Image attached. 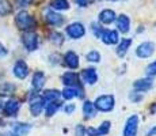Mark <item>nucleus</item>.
Wrapping results in <instances>:
<instances>
[{"mask_svg":"<svg viewBox=\"0 0 156 136\" xmlns=\"http://www.w3.org/2000/svg\"><path fill=\"white\" fill-rule=\"evenodd\" d=\"M15 23H16L18 29L25 30V31H29V30H31L33 27L35 26L34 18L29 13H26V11H20V13L15 17Z\"/></svg>","mask_w":156,"mask_h":136,"instance_id":"nucleus-1","label":"nucleus"},{"mask_svg":"<svg viewBox=\"0 0 156 136\" xmlns=\"http://www.w3.org/2000/svg\"><path fill=\"white\" fill-rule=\"evenodd\" d=\"M94 105H95V108H97V110H99V112H110L114 109L115 98H114V95H112V94L101 95L95 99Z\"/></svg>","mask_w":156,"mask_h":136,"instance_id":"nucleus-2","label":"nucleus"},{"mask_svg":"<svg viewBox=\"0 0 156 136\" xmlns=\"http://www.w3.org/2000/svg\"><path fill=\"white\" fill-rule=\"evenodd\" d=\"M156 50V45L152 41H145L136 48V56L140 59H148Z\"/></svg>","mask_w":156,"mask_h":136,"instance_id":"nucleus-3","label":"nucleus"},{"mask_svg":"<svg viewBox=\"0 0 156 136\" xmlns=\"http://www.w3.org/2000/svg\"><path fill=\"white\" fill-rule=\"evenodd\" d=\"M139 123H140L139 116L137 114H132L126 120V123H125L124 136H136L137 131H139Z\"/></svg>","mask_w":156,"mask_h":136,"instance_id":"nucleus-4","label":"nucleus"},{"mask_svg":"<svg viewBox=\"0 0 156 136\" xmlns=\"http://www.w3.org/2000/svg\"><path fill=\"white\" fill-rule=\"evenodd\" d=\"M67 34L72 40H80L86 34V27L80 22H73L67 27Z\"/></svg>","mask_w":156,"mask_h":136,"instance_id":"nucleus-5","label":"nucleus"},{"mask_svg":"<svg viewBox=\"0 0 156 136\" xmlns=\"http://www.w3.org/2000/svg\"><path fill=\"white\" fill-rule=\"evenodd\" d=\"M22 42L29 52H33L38 48V35L34 31H26L22 37Z\"/></svg>","mask_w":156,"mask_h":136,"instance_id":"nucleus-6","label":"nucleus"},{"mask_svg":"<svg viewBox=\"0 0 156 136\" xmlns=\"http://www.w3.org/2000/svg\"><path fill=\"white\" fill-rule=\"evenodd\" d=\"M61 80L65 86H71V87H77V89H82L80 87V80H79V75L73 71H68L65 72L61 76Z\"/></svg>","mask_w":156,"mask_h":136,"instance_id":"nucleus-7","label":"nucleus"},{"mask_svg":"<svg viewBox=\"0 0 156 136\" xmlns=\"http://www.w3.org/2000/svg\"><path fill=\"white\" fill-rule=\"evenodd\" d=\"M45 108V99L40 95H35L34 98L30 101V112H31L33 116H40L42 113Z\"/></svg>","mask_w":156,"mask_h":136,"instance_id":"nucleus-8","label":"nucleus"},{"mask_svg":"<svg viewBox=\"0 0 156 136\" xmlns=\"http://www.w3.org/2000/svg\"><path fill=\"white\" fill-rule=\"evenodd\" d=\"M102 41L105 42V44L107 45H115L119 42V35H118V31L117 30H103V33H102L101 35Z\"/></svg>","mask_w":156,"mask_h":136,"instance_id":"nucleus-9","label":"nucleus"},{"mask_svg":"<svg viewBox=\"0 0 156 136\" xmlns=\"http://www.w3.org/2000/svg\"><path fill=\"white\" fill-rule=\"evenodd\" d=\"M133 87L136 91H140V93H144V91H148L154 87V80L151 78H143V79H137L134 80L133 83Z\"/></svg>","mask_w":156,"mask_h":136,"instance_id":"nucleus-10","label":"nucleus"},{"mask_svg":"<svg viewBox=\"0 0 156 136\" xmlns=\"http://www.w3.org/2000/svg\"><path fill=\"white\" fill-rule=\"evenodd\" d=\"M20 109V104L19 101H16V99H8L7 102L4 104V108H3V110H4L5 116H16V113L19 112Z\"/></svg>","mask_w":156,"mask_h":136,"instance_id":"nucleus-11","label":"nucleus"},{"mask_svg":"<svg viewBox=\"0 0 156 136\" xmlns=\"http://www.w3.org/2000/svg\"><path fill=\"white\" fill-rule=\"evenodd\" d=\"M14 75L18 79H25L29 75V67L23 60H18L14 65Z\"/></svg>","mask_w":156,"mask_h":136,"instance_id":"nucleus-12","label":"nucleus"},{"mask_svg":"<svg viewBox=\"0 0 156 136\" xmlns=\"http://www.w3.org/2000/svg\"><path fill=\"white\" fill-rule=\"evenodd\" d=\"M109 131H110V121H103L99 128H88L86 132L88 136H105L109 134Z\"/></svg>","mask_w":156,"mask_h":136,"instance_id":"nucleus-13","label":"nucleus"},{"mask_svg":"<svg viewBox=\"0 0 156 136\" xmlns=\"http://www.w3.org/2000/svg\"><path fill=\"white\" fill-rule=\"evenodd\" d=\"M64 63H65V65H67L68 68H71V69L79 68V56H77V54L75 53V52L69 50V52L65 53V56H64Z\"/></svg>","mask_w":156,"mask_h":136,"instance_id":"nucleus-14","label":"nucleus"},{"mask_svg":"<svg viewBox=\"0 0 156 136\" xmlns=\"http://www.w3.org/2000/svg\"><path fill=\"white\" fill-rule=\"evenodd\" d=\"M82 78L87 84H95L98 82V74L97 69L94 68H86L82 71Z\"/></svg>","mask_w":156,"mask_h":136,"instance_id":"nucleus-15","label":"nucleus"},{"mask_svg":"<svg viewBox=\"0 0 156 136\" xmlns=\"http://www.w3.org/2000/svg\"><path fill=\"white\" fill-rule=\"evenodd\" d=\"M117 27H118L119 31L125 33V34L130 30V19H129L128 15L122 14V15H119V17L117 18Z\"/></svg>","mask_w":156,"mask_h":136,"instance_id":"nucleus-16","label":"nucleus"},{"mask_svg":"<svg viewBox=\"0 0 156 136\" xmlns=\"http://www.w3.org/2000/svg\"><path fill=\"white\" fill-rule=\"evenodd\" d=\"M61 95L64 99H73V98H76V97H82V89L67 86L61 91Z\"/></svg>","mask_w":156,"mask_h":136,"instance_id":"nucleus-17","label":"nucleus"},{"mask_svg":"<svg viewBox=\"0 0 156 136\" xmlns=\"http://www.w3.org/2000/svg\"><path fill=\"white\" fill-rule=\"evenodd\" d=\"M45 19H46L48 23H50L53 26H61L64 23V18L60 14L53 13V11H48L46 15H45Z\"/></svg>","mask_w":156,"mask_h":136,"instance_id":"nucleus-18","label":"nucleus"},{"mask_svg":"<svg viewBox=\"0 0 156 136\" xmlns=\"http://www.w3.org/2000/svg\"><path fill=\"white\" fill-rule=\"evenodd\" d=\"M42 98L45 99V104H50V102H60L61 91H58V90H46V91L44 93Z\"/></svg>","mask_w":156,"mask_h":136,"instance_id":"nucleus-19","label":"nucleus"},{"mask_svg":"<svg viewBox=\"0 0 156 136\" xmlns=\"http://www.w3.org/2000/svg\"><path fill=\"white\" fill-rule=\"evenodd\" d=\"M115 20V13L113 10H103L99 14V22L103 25H110Z\"/></svg>","mask_w":156,"mask_h":136,"instance_id":"nucleus-20","label":"nucleus"},{"mask_svg":"<svg viewBox=\"0 0 156 136\" xmlns=\"http://www.w3.org/2000/svg\"><path fill=\"white\" fill-rule=\"evenodd\" d=\"M97 108L91 101H86L83 104V114H84L86 119H94L97 116Z\"/></svg>","mask_w":156,"mask_h":136,"instance_id":"nucleus-21","label":"nucleus"},{"mask_svg":"<svg viewBox=\"0 0 156 136\" xmlns=\"http://www.w3.org/2000/svg\"><path fill=\"white\" fill-rule=\"evenodd\" d=\"M45 82H46V78H45V74L41 71L35 72L34 76H33V87L35 90H41L45 86Z\"/></svg>","mask_w":156,"mask_h":136,"instance_id":"nucleus-22","label":"nucleus"},{"mask_svg":"<svg viewBox=\"0 0 156 136\" xmlns=\"http://www.w3.org/2000/svg\"><path fill=\"white\" fill-rule=\"evenodd\" d=\"M130 45H132V40H130V38H124V40L118 44V48H117V54H118L119 57H124L125 54L128 53Z\"/></svg>","mask_w":156,"mask_h":136,"instance_id":"nucleus-23","label":"nucleus"},{"mask_svg":"<svg viewBox=\"0 0 156 136\" xmlns=\"http://www.w3.org/2000/svg\"><path fill=\"white\" fill-rule=\"evenodd\" d=\"M50 7L55 8V10L65 11L69 8V3H68L67 0H52V2H50Z\"/></svg>","mask_w":156,"mask_h":136,"instance_id":"nucleus-24","label":"nucleus"},{"mask_svg":"<svg viewBox=\"0 0 156 136\" xmlns=\"http://www.w3.org/2000/svg\"><path fill=\"white\" fill-rule=\"evenodd\" d=\"M49 40L56 45H62V42H64V35L58 31H53V33H50Z\"/></svg>","mask_w":156,"mask_h":136,"instance_id":"nucleus-25","label":"nucleus"},{"mask_svg":"<svg viewBox=\"0 0 156 136\" xmlns=\"http://www.w3.org/2000/svg\"><path fill=\"white\" fill-rule=\"evenodd\" d=\"M29 131H30V127L27 125V124H16L15 128H14V132L18 136H23L25 134H27Z\"/></svg>","mask_w":156,"mask_h":136,"instance_id":"nucleus-26","label":"nucleus"},{"mask_svg":"<svg viewBox=\"0 0 156 136\" xmlns=\"http://www.w3.org/2000/svg\"><path fill=\"white\" fill-rule=\"evenodd\" d=\"M86 59L88 60L90 63H99L101 61V53L98 50H91V52L87 53Z\"/></svg>","mask_w":156,"mask_h":136,"instance_id":"nucleus-27","label":"nucleus"},{"mask_svg":"<svg viewBox=\"0 0 156 136\" xmlns=\"http://www.w3.org/2000/svg\"><path fill=\"white\" fill-rule=\"evenodd\" d=\"M11 6H10V3L8 2H5V0H0V15H7V14H10L11 13Z\"/></svg>","mask_w":156,"mask_h":136,"instance_id":"nucleus-28","label":"nucleus"},{"mask_svg":"<svg viewBox=\"0 0 156 136\" xmlns=\"http://www.w3.org/2000/svg\"><path fill=\"white\" fill-rule=\"evenodd\" d=\"M60 108V102H50L48 104V108H46V116H53V114L57 112V109Z\"/></svg>","mask_w":156,"mask_h":136,"instance_id":"nucleus-29","label":"nucleus"},{"mask_svg":"<svg viewBox=\"0 0 156 136\" xmlns=\"http://www.w3.org/2000/svg\"><path fill=\"white\" fill-rule=\"evenodd\" d=\"M145 75L148 78H154L156 76V60L154 63H151V64L148 65V67L145 68Z\"/></svg>","mask_w":156,"mask_h":136,"instance_id":"nucleus-30","label":"nucleus"},{"mask_svg":"<svg viewBox=\"0 0 156 136\" xmlns=\"http://www.w3.org/2000/svg\"><path fill=\"white\" fill-rule=\"evenodd\" d=\"M103 30H105V27H101L98 23H92V31L95 33V35H97L98 38H101V35H102V33H103Z\"/></svg>","mask_w":156,"mask_h":136,"instance_id":"nucleus-31","label":"nucleus"},{"mask_svg":"<svg viewBox=\"0 0 156 136\" xmlns=\"http://www.w3.org/2000/svg\"><path fill=\"white\" fill-rule=\"evenodd\" d=\"M143 98H144V97L140 94V91L130 93V101L132 102H140V101H143Z\"/></svg>","mask_w":156,"mask_h":136,"instance_id":"nucleus-32","label":"nucleus"},{"mask_svg":"<svg viewBox=\"0 0 156 136\" xmlns=\"http://www.w3.org/2000/svg\"><path fill=\"white\" fill-rule=\"evenodd\" d=\"M34 2V0H16V7L19 8H23V7H27V6H30L31 3Z\"/></svg>","mask_w":156,"mask_h":136,"instance_id":"nucleus-33","label":"nucleus"},{"mask_svg":"<svg viewBox=\"0 0 156 136\" xmlns=\"http://www.w3.org/2000/svg\"><path fill=\"white\" fill-rule=\"evenodd\" d=\"M75 135L76 136H84L86 135V128L83 125H76V129H75Z\"/></svg>","mask_w":156,"mask_h":136,"instance_id":"nucleus-34","label":"nucleus"},{"mask_svg":"<svg viewBox=\"0 0 156 136\" xmlns=\"http://www.w3.org/2000/svg\"><path fill=\"white\" fill-rule=\"evenodd\" d=\"M75 109H76V106H75L73 104L67 105V106H65V113H67V114H71L72 112H75Z\"/></svg>","mask_w":156,"mask_h":136,"instance_id":"nucleus-35","label":"nucleus"},{"mask_svg":"<svg viewBox=\"0 0 156 136\" xmlns=\"http://www.w3.org/2000/svg\"><path fill=\"white\" fill-rule=\"evenodd\" d=\"M7 54V49H5L4 46H3L2 44H0V57H3V56H5Z\"/></svg>","mask_w":156,"mask_h":136,"instance_id":"nucleus-36","label":"nucleus"},{"mask_svg":"<svg viewBox=\"0 0 156 136\" xmlns=\"http://www.w3.org/2000/svg\"><path fill=\"white\" fill-rule=\"evenodd\" d=\"M147 136H156V125L151 129V131L148 132V134H147Z\"/></svg>","mask_w":156,"mask_h":136,"instance_id":"nucleus-37","label":"nucleus"},{"mask_svg":"<svg viewBox=\"0 0 156 136\" xmlns=\"http://www.w3.org/2000/svg\"><path fill=\"white\" fill-rule=\"evenodd\" d=\"M87 2H88V0H77V3H79L80 6H86Z\"/></svg>","mask_w":156,"mask_h":136,"instance_id":"nucleus-38","label":"nucleus"},{"mask_svg":"<svg viewBox=\"0 0 156 136\" xmlns=\"http://www.w3.org/2000/svg\"><path fill=\"white\" fill-rule=\"evenodd\" d=\"M113 2H114V0H113Z\"/></svg>","mask_w":156,"mask_h":136,"instance_id":"nucleus-39","label":"nucleus"}]
</instances>
